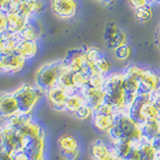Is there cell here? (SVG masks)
<instances>
[{"label":"cell","instance_id":"cell-1","mask_svg":"<svg viewBox=\"0 0 160 160\" xmlns=\"http://www.w3.org/2000/svg\"><path fill=\"white\" fill-rule=\"evenodd\" d=\"M0 160H48L46 131L32 115L0 125Z\"/></svg>","mask_w":160,"mask_h":160},{"label":"cell","instance_id":"cell-2","mask_svg":"<svg viewBox=\"0 0 160 160\" xmlns=\"http://www.w3.org/2000/svg\"><path fill=\"white\" fill-rule=\"evenodd\" d=\"M106 93V104L117 113H129L126 91L124 89V73L111 72L106 76L103 86Z\"/></svg>","mask_w":160,"mask_h":160},{"label":"cell","instance_id":"cell-3","mask_svg":"<svg viewBox=\"0 0 160 160\" xmlns=\"http://www.w3.org/2000/svg\"><path fill=\"white\" fill-rule=\"evenodd\" d=\"M110 141L126 140V141H143L142 126L131 117L129 113H118L114 127L107 135Z\"/></svg>","mask_w":160,"mask_h":160},{"label":"cell","instance_id":"cell-4","mask_svg":"<svg viewBox=\"0 0 160 160\" xmlns=\"http://www.w3.org/2000/svg\"><path fill=\"white\" fill-rule=\"evenodd\" d=\"M13 93L19 104L20 114L24 116L32 115L41 99L45 97V91L31 83H22L13 90Z\"/></svg>","mask_w":160,"mask_h":160},{"label":"cell","instance_id":"cell-5","mask_svg":"<svg viewBox=\"0 0 160 160\" xmlns=\"http://www.w3.org/2000/svg\"><path fill=\"white\" fill-rule=\"evenodd\" d=\"M62 65L63 59L54 60V61L42 64L35 72V85L41 88L43 91H45V93L49 89L58 85Z\"/></svg>","mask_w":160,"mask_h":160},{"label":"cell","instance_id":"cell-6","mask_svg":"<svg viewBox=\"0 0 160 160\" xmlns=\"http://www.w3.org/2000/svg\"><path fill=\"white\" fill-rule=\"evenodd\" d=\"M129 114L140 124L151 120L160 119V111L153 104L150 93H140L130 109Z\"/></svg>","mask_w":160,"mask_h":160},{"label":"cell","instance_id":"cell-7","mask_svg":"<svg viewBox=\"0 0 160 160\" xmlns=\"http://www.w3.org/2000/svg\"><path fill=\"white\" fill-rule=\"evenodd\" d=\"M64 59L70 69L74 72L81 73L89 78L94 76V75L101 74L88 60L84 48L72 50Z\"/></svg>","mask_w":160,"mask_h":160},{"label":"cell","instance_id":"cell-8","mask_svg":"<svg viewBox=\"0 0 160 160\" xmlns=\"http://www.w3.org/2000/svg\"><path fill=\"white\" fill-rule=\"evenodd\" d=\"M117 114L118 113L106 103L94 110L93 116L91 118L94 129L100 133L108 135L114 127Z\"/></svg>","mask_w":160,"mask_h":160},{"label":"cell","instance_id":"cell-9","mask_svg":"<svg viewBox=\"0 0 160 160\" xmlns=\"http://www.w3.org/2000/svg\"><path fill=\"white\" fill-rule=\"evenodd\" d=\"M58 151L64 160H78L81 156V145L71 133H63L57 138Z\"/></svg>","mask_w":160,"mask_h":160},{"label":"cell","instance_id":"cell-10","mask_svg":"<svg viewBox=\"0 0 160 160\" xmlns=\"http://www.w3.org/2000/svg\"><path fill=\"white\" fill-rule=\"evenodd\" d=\"M20 115V107L13 91L0 93V119L4 122Z\"/></svg>","mask_w":160,"mask_h":160},{"label":"cell","instance_id":"cell-11","mask_svg":"<svg viewBox=\"0 0 160 160\" xmlns=\"http://www.w3.org/2000/svg\"><path fill=\"white\" fill-rule=\"evenodd\" d=\"M103 39L107 48L112 49L113 51L122 45L127 44L126 33L115 22H108L106 24L103 33Z\"/></svg>","mask_w":160,"mask_h":160},{"label":"cell","instance_id":"cell-12","mask_svg":"<svg viewBox=\"0 0 160 160\" xmlns=\"http://www.w3.org/2000/svg\"><path fill=\"white\" fill-rule=\"evenodd\" d=\"M84 50L88 60L94 65L95 68L100 73L105 75V76H107L108 74L111 73L112 63L110 61V59L99 48L90 46L84 48Z\"/></svg>","mask_w":160,"mask_h":160},{"label":"cell","instance_id":"cell-13","mask_svg":"<svg viewBox=\"0 0 160 160\" xmlns=\"http://www.w3.org/2000/svg\"><path fill=\"white\" fill-rule=\"evenodd\" d=\"M138 80L140 83L141 93L153 94L160 90V72L150 68L142 67Z\"/></svg>","mask_w":160,"mask_h":160},{"label":"cell","instance_id":"cell-14","mask_svg":"<svg viewBox=\"0 0 160 160\" xmlns=\"http://www.w3.org/2000/svg\"><path fill=\"white\" fill-rule=\"evenodd\" d=\"M44 8L43 0H15L14 11H17L28 20L39 16Z\"/></svg>","mask_w":160,"mask_h":160},{"label":"cell","instance_id":"cell-15","mask_svg":"<svg viewBox=\"0 0 160 160\" xmlns=\"http://www.w3.org/2000/svg\"><path fill=\"white\" fill-rule=\"evenodd\" d=\"M52 13L60 19H71L77 13L76 0H49Z\"/></svg>","mask_w":160,"mask_h":160},{"label":"cell","instance_id":"cell-16","mask_svg":"<svg viewBox=\"0 0 160 160\" xmlns=\"http://www.w3.org/2000/svg\"><path fill=\"white\" fill-rule=\"evenodd\" d=\"M70 93L71 92L63 88L62 86L56 85L55 87L46 91L45 98H46L47 102L51 106V108H53L58 112H65L66 102Z\"/></svg>","mask_w":160,"mask_h":160},{"label":"cell","instance_id":"cell-17","mask_svg":"<svg viewBox=\"0 0 160 160\" xmlns=\"http://www.w3.org/2000/svg\"><path fill=\"white\" fill-rule=\"evenodd\" d=\"M26 60L16 53L0 55V74H16L24 68Z\"/></svg>","mask_w":160,"mask_h":160},{"label":"cell","instance_id":"cell-18","mask_svg":"<svg viewBox=\"0 0 160 160\" xmlns=\"http://www.w3.org/2000/svg\"><path fill=\"white\" fill-rule=\"evenodd\" d=\"M80 92L84 96L86 104L93 110H96L97 108L106 103V93H105L103 87L95 88L87 86L82 90H80Z\"/></svg>","mask_w":160,"mask_h":160},{"label":"cell","instance_id":"cell-19","mask_svg":"<svg viewBox=\"0 0 160 160\" xmlns=\"http://www.w3.org/2000/svg\"><path fill=\"white\" fill-rule=\"evenodd\" d=\"M19 37L22 40H28V41H38L42 36V28L36 18L34 19H29L22 31L20 32Z\"/></svg>","mask_w":160,"mask_h":160},{"label":"cell","instance_id":"cell-20","mask_svg":"<svg viewBox=\"0 0 160 160\" xmlns=\"http://www.w3.org/2000/svg\"><path fill=\"white\" fill-rule=\"evenodd\" d=\"M20 40L21 38L18 34H12L7 31L0 33V55L14 53Z\"/></svg>","mask_w":160,"mask_h":160},{"label":"cell","instance_id":"cell-21","mask_svg":"<svg viewBox=\"0 0 160 160\" xmlns=\"http://www.w3.org/2000/svg\"><path fill=\"white\" fill-rule=\"evenodd\" d=\"M28 19L19 14L17 11H11L7 13V28L6 31L12 34H19L22 29L26 26Z\"/></svg>","mask_w":160,"mask_h":160},{"label":"cell","instance_id":"cell-22","mask_svg":"<svg viewBox=\"0 0 160 160\" xmlns=\"http://www.w3.org/2000/svg\"><path fill=\"white\" fill-rule=\"evenodd\" d=\"M38 43L36 41H28V40H20L18 42L15 52L17 55H19L20 57H22L23 59L30 60L36 56V54L38 53Z\"/></svg>","mask_w":160,"mask_h":160},{"label":"cell","instance_id":"cell-23","mask_svg":"<svg viewBox=\"0 0 160 160\" xmlns=\"http://www.w3.org/2000/svg\"><path fill=\"white\" fill-rule=\"evenodd\" d=\"M111 150L112 146H108L101 139H96L90 144L89 154L92 160H103Z\"/></svg>","mask_w":160,"mask_h":160},{"label":"cell","instance_id":"cell-24","mask_svg":"<svg viewBox=\"0 0 160 160\" xmlns=\"http://www.w3.org/2000/svg\"><path fill=\"white\" fill-rule=\"evenodd\" d=\"M144 140L156 142L160 139V119L151 120L141 124Z\"/></svg>","mask_w":160,"mask_h":160},{"label":"cell","instance_id":"cell-25","mask_svg":"<svg viewBox=\"0 0 160 160\" xmlns=\"http://www.w3.org/2000/svg\"><path fill=\"white\" fill-rule=\"evenodd\" d=\"M86 104L85 102L84 96L80 91H74L69 94L67 102H66V107H65V112H67L71 115H74V113L77 110L82 107L83 105Z\"/></svg>","mask_w":160,"mask_h":160},{"label":"cell","instance_id":"cell-26","mask_svg":"<svg viewBox=\"0 0 160 160\" xmlns=\"http://www.w3.org/2000/svg\"><path fill=\"white\" fill-rule=\"evenodd\" d=\"M134 15L136 20H138L139 22L145 23V22H148L149 20L152 18L153 10L149 4V5H146V6H143L141 8L134 10Z\"/></svg>","mask_w":160,"mask_h":160},{"label":"cell","instance_id":"cell-27","mask_svg":"<svg viewBox=\"0 0 160 160\" xmlns=\"http://www.w3.org/2000/svg\"><path fill=\"white\" fill-rule=\"evenodd\" d=\"M93 113H94V110L90 106H88L87 104H85L74 113L73 116L75 118H77L78 120H81V121H87L89 119L91 120Z\"/></svg>","mask_w":160,"mask_h":160},{"label":"cell","instance_id":"cell-28","mask_svg":"<svg viewBox=\"0 0 160 160\" xmlns=\"http://www.w3.org/2000/svg\"><path fill=\"white\" fill-rule=\"evenodd\" d=\"M114 55L119 61H126L131 56V47L128 44H124L114 50Z\"/></svg>","mask_w":160,"mask_h":160},{"label":"cell","instance_id":"cell-29","mask_svg":"<svg viewBox=\"0 0 160 160\" xmlns=\"http://www.w3.org/2000/svg\"><path fill=\"white\" fill-rule=\"evenodd\" d=\"M7 28V13L0 10V33L5 32Z\"/></svg>","mask_w":160,"mask_h":160},{"label":"cell","instance_id":"cell-30","mask_svg":"<svg viewBox=\"0 0 160 160\" xmlns=\"http://www.w3.org/2000/svg\"><path fill=\"white\" fill-rule=\"evenodd\" d=\"M128 2L134 10H136L138 8H141L143 6L149 5L148 0H128Z\"/></svg>","mask_w":160,"mask_h":160},{"label":"cell","instance_id":"cell-31","mask_svg":"<svg viewBox=\"0 0 160 160\" xmlns=\"http://www.w3.org/2000/svg\"><path fill=\"white\" fill-rule=\"evenodd\" d=\"M151 100L153 104L158 108V110L160 111V90L156 91L155 93L151 94Z\"/></svg>","mask_w":160,"mask_h":160},{"label":"cell","instance_id":"cell-32","mask_svg":"<svg viewBox=\"0 0 160 160\" xmlns=\"http://www.w3.org/2000/svg\"><path fill=\"white\" fill-rule=\"evenodd\" d=\"M119 156H118V154H117V152L115 151V149L112 147V150H111V152H110L106 157H105L103 160H117V158H118Z\"/></svg>","mask_w":160,"mask_h":160},{"label":"cell","instance_id":"cell-33","mask_svg":"<svg viewBox=\"0 0 160 160\" xmlns=\"http://www.w3.org/2000/svg\"><path fill=\"white\" fill-rule=\"evenodd\" d=\"M155 42H156L157 47L160 50V23L156 29V32H155Z\"/></svg>","mask_w":160,"mask_h":160},{"label":"cell","instance_id":"cell-34","mask_svg":"<svg viewBox=\"0 0 160 160\" xmlns=\"http://www.w3.org/2000/svg\"><path fill=\"white\" fill-rule=\"evenodd\" d=\"M99 3H101L102 5H105V6H109V5H112L113 3H115L116 0H95Z\"/></svg>","mask_w":160,"mask_h":160},{"label":"cell","instance_id":"cell-35","mask_svg":"<svg viewBox=\"0 0 160 160\" xmlns=\"http://www.w3.org/2000/svg\"><path fill=\"white\" fill-rule=\"evenodd\" d=\"M149 4H152V3H159V0H148Z\"/></svg>","mask_w":160,"mask_h":160},{"label":"cell","instance_id":"cell-36","mask_svg":"<svg viewBox=\"0 0 160 160\" xmlns=\"http://www.w3.org/2000/svg\"><path fill=\"white\" fill-rule=\"evenodd\" d=\"M117 160H125V159H123V158H121V157H118Z\"/></svg>","mask_w":160,"mask_h":160},{"label":"cell","instance_id":"cell-37","mask_svg":"<svg viewBox=\"0 0 160 160\" xmlns=\"http://www.w3.org/2000/svg\"><path fill=\"white\" fill-rule=\"evenodd\" d=\"M159 3H160V0H159Z\"/></svg>","mask_w":160,"mask_h":160}]
</instances>
